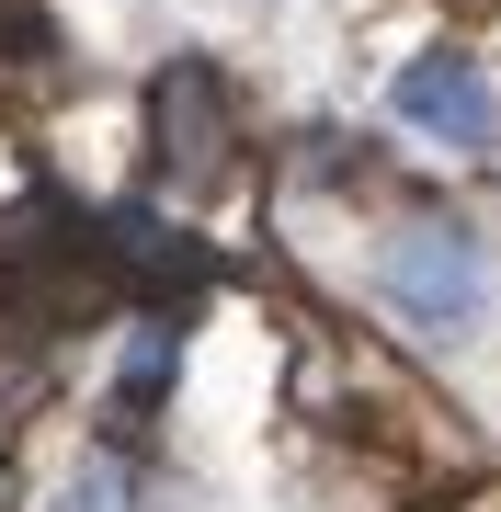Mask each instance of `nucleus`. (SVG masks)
I'll return each instance as SVG.
<instances>
[{
  "label": "nucleus",
  "instance_id": "nucleus-1",
  "mask_svg": "<svg viewBox=\"0 0 501 512\" xmlns=\"http://www.w3.org/2000/svg\"><path fill=\"white\" fill-rule=\"evenodd\" d=\"M376 274H388V308H399L410 330H467L479 296H490V262H479V239H467L456 217H410Z\"/></svg>",
  "mask_w": 501,
  "mask_h": 512
},
{
  "label": "nucleus",
  "instance_id": "nucleus-2",
  "mask_svg": "<svg viewBox=\"0 0 501 512\" xmlns=\"http://www.w3.org/2000/svg\"><path fill=\"white\" fill-rule=\"evenodd\" d=\"M388 103H399V126H422V137H445V148H490L501 137V92H490V69L467 46L410 57V69L388 80Z\"/></svg>",
  "mask_w": 501,
  "mask_h": 512
},
{
  "label": "nucleus",
  "instance_id": "nucleus-3",
  "mask_svg": "<svg viewBox=\"0 0 501 512\" xmlns=\"http://www.w3.org/2000/svg\"><path fill=\"white\" fill-rule=\"evenodd\" d=\"M149 126H160V171L171 183H217L228 171V92L205 57H171L149 80Z\"/></svg>",
  "mask_w": 501,
  "mask_h": 512
},
{
  "label": "nucleus",
  "instance_id": "nucleus-4",
  "mask_svg": "<svg viewBox=\"0 0 501 512\" xmlns=\"http://www.w3.org/2000/svg\"><path fill=\"white\" fill-rule=\"evenodd\" d=\"M103 262L126 285H149V296H194L205 285V239H183L171 217H149V205H114L103 217Z\"/></svg>",
  "mask_w": 501,
  "mask_h": 512
},
{
  "label": "nucleus",
  "instance_id": "nucleus-5",
  "mask_svg": "<svg viewBox=\"0 0 501 512\" xmlns=\"http://www.w3.org/2000/svg\"><path fill=\"white\" fill-rule=\"evenodd\" d=\"M0 512H23V478H12V456H0Z\"/></svg>",
  "mask_w": 501,
  "mask_h": 512
}]
</instances>
